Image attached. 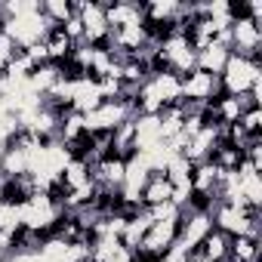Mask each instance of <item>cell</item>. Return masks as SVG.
Wrapping results in <instances>:
<instances>
[{"label":"cell","instance_id":"cell-1","mask_svg":"<svg viewBox=\"0 0 262 262\" xmlns=\"http://www.w3.org/2000/svg\"><path fill=\"white\" fill-rule=\"evenodd\" d=\"M62 219H65V210H62V204L53 194L34 191L31 198L19 201V225H22V231L47 237V234H53L59 228Z\"/></svg>","mask_w":262,"mask_h":262},{"label":"cell","instance_id":"cell-2","mask_svg":"<svg viewBox=\"0 0 262 262\" xmlns=\"http://www.w3.org/2000/svg\"><path fill=\"white\" fill-rule=\"evenodd\" d=\"M256 80H262V62L250 59V56H237V53L228 56V62L219 74L222 96H244L253 90Z\"/></svg>","mask_w":262,"mask_h":262},{"label":"cell","instance_id":"cell-3","mask_svg":"<svg viewBox=\"0 0 262 262\" xmlns=\"http://www.w3.org/2000/svg\"><path fill=\"white\" fill-rule=\"evenodd\" d=\"M210 219H213V228H219L228 237H253V241H259V213L256 210L216 204L210 210Z\"/></svg>","mask_w":262,"mask_h":262},{"label":"cell","instance_id":"cell-4","mask_svg":"<svg viewBox=\"0 0 262 262\" xmlns=\"http://www.w3.org/2000/svg\"><path fill=\"white\" fill-rule=\"evenodd\" d=\"M136 114L133 102H102L99 108H93L90 114H83V133L86 136H99V133H114L120 123H126Z\"/></svg>","mask_w":262,"mask_h":262},{"label":"cell","instance_id":"cell-5","mask_svg":"<svg viewBox=\"0 0 262 262\" xmlns=\"http://www.w3.org/2000/svg\"><path fill=\"white\" fill-rule=\"evenodd\" d=\"M53 28H56V25H50V22L40 16V10L31 13V16H19V19H4V25H0V31H4V34L16 43V50H28V47H34V43H43Z\"/></svg>","mask_w":262,"mask_h":262},{"label":"cell","instance_id":"cell-6","mask_svg":"<svg viewBox=\"0 0 262 262\" xmlns=\"http://www.w3.org/2000/svg\"><path fill=\"white\" fill-rule=\"evenodd\" d=\"M158 53H161V62L167 71L185 77L188 71H194V59H198V50L191 47V40L185 34H164L161 43H158Z\"/></svg>","mask_w":262,"mask_h":262},{"label":"cell","instance_id":"cell-7","mask_svg":"<svg viewBox=\"0 0 262 262\" xmlns=\"http://www.w3.org/2000/svg\"><path fill=\"white\" fill-rule=\"evenodd\" d=\"M74 10H77V19L83 25V43L86 47H108L111 28H108V19H105L102 0H77Z\"/></svg>","mask_w":262,"mask_h":262},{"label":"cell","instance_id":"cell-8","mask_svg":"<svg viewBox=\"0 0 262 262\" xmlns=\"http://www.w3.org/2000/svg\"><path fill=\"white\" fill-rule=\"evenodd\" d=\"M259 47H262V25H256L253 19H247L234 7V19H231V28H228V50L237 53V56L259 59Z\"/></svg>","mask_w":262,"mask_h":262},{"label":"cell","instance_id":"cell-9","mask_svg":"<svg viewBox=\"0 0 262 262\" xmlns=\"http://www.w3.org/2000/svg\"><path fill=\"white\" fill-rule=\"evenodd\" d=\"M213 231V219L207 210H182V219H179V237L173 247H179L185 256L198 253V247L204 244V237Z\"/></svg>","mask_w":262,"mask_h":262},{"label":"cell","instance_id":"cell-10","mask_svg":"<svg viewBox=\"0 0 262 262\" xmlns=\"http://www.w3.org/2000/svg\"><path fill=\"white\" fill-rule=\"evenodd\" d=\"M222 96V83L219 77L213 74H204V71H188L182 77V102L185 105H198V108H207L210 102H216Z\"/></svg>","mask_w":262,"mask_h":262},{"label":"cell","instance_id":"cell-11","mask_svg":"<svg viewBox=\"0 0 262 262\" xmlns=\"http://www.w3.org/2000/svg\"><path fill=\"white\" fill-rule=\"evenodd\" d=\"M102 99V86L96 77H71V96H68V111L74 114H90L93 108H99Z\"/></svg>","mask_w":262,"mask_h":262},{"label":"cell","instance_id":"cell-12","mask_svg":"<svg viewBox=\"0 0 262 262\" xmlns=\"http://www.w3.org/2000/svg\"><path fill=\"white\" fill-rule=\"evenodd\" d=\"M108 28H126V25H145V7L136 0H102Z\"/></svg>","mask_w":262,"mask_h":262},{"label":"cell","instance_id":"cell-13","mask_svg":"<svg viewBox=\"0 0 262 262\" xmlns=\"http://www.w3.org/2000/svg\"><path fill=\"white\" fill-rule=\"evenodd\" d=\"M164 142L158 114H133V155H145Z\"/></svg>","mask_w":262,"mask_h":262},{"label":"cell","instance_id":"cell-14","mask_svg":"<svg viewBox=\"0 0 262 262\" xmlns=\"http://www.w3.org/2000/svg\"><path fill=\"white\" fill-rule=\"evenodd\" d=\"M151 222H155V219H151V213H148L145 207H139L136 213H129V216H126V225H123V231H120V244L136 253V247L142 244V237H145V231L151 228Z\"/></svg>","mask_w":262,"mask_h":262},{"label":"cell","instance_id":"cell-15","mask_svg":"<svg viewBox=\"0 0 262 262\" xmlns=\"http://www.w3.org/2000/svg\"><path fill=\"white\" fill-rule=\"evenodd\" d=\"M228 56H231V50H228V47H222V43H210V47L198 50L194 68H198V71H204V74L219 77V74H222V68H225V62H228Z\"/></svg>","mask_w":262,"mask_h":262},{"label":"cell","instance_id":"cell-16","mask_svg":"<svg viewBox=\"0 0 262 262\" xmlns=\"http://www.w3.org/2000/svg\"><path fill=\"white\" fill-rule=\"evenodd\" d=\"M167 201H173V185H170V179H167L164 173H151V179H148L145 188H142V207L151 210V207H161V204H167Z\"/></svg>","mask_w":262,"mask_h":262},{"label":"cell","instance_id":"cell-17","mask_svg":"<svg viewBox=\"0 0 262 262\" xmlns=\"http://www.w3.org/2000/svg\"><path fill=\"white\" fill-rule=\"evenodd\" d=\"M65 77V71H62V65H53V62H47V65H37L34 71H31V77H28V83H31V90L37 93V96H47L59 80Z\"/></svg>","mask_w":262,"mask_h":262},{"label":"cell","instance_id":"cell-18","mask_svg":"<svg viewBox=\"0 0 262 262\" xmlns=\"http://www.w3.org/2000/svg\"><path fill=\"white\" fill-rule=\"evenodd\" d=\"M93 179V167L83 161V158H71L68 161V167H65V173H62V194L65 191H74V188H80V185H86ZM59 194V198H62Z\"/></svg>","mask_w":262,"mask_h":262},{"label":"cell","instance_id":"cell-19","mask_svg":"<svg viewBox=\"0 0 262 262\" xmlns=\"http://www.w3.org/2000/svg\"><path fill=\"white\" fill-rule=\"evenodd\" d=\"M228 247H231V237L222 234L219 228H213V231L204 237V244L198 247V253H201L204 259H210V262H222V259H228Z\"/></svg>","mask_w":262,"mask_h":262},{"label":"cell","instance_id":"cell-20","mask_svg":"<svg viewBox=\"0 0 262 262\" xmlns=\"http://www.w3.org/2000/svg\"><path fill=\"white\" fill-rule=\"evenodd\" d=\"M74 13V0H40V16L56 28H62Z\"/></svg>","mask_w":262,"mask_h":262},{"label":"cell","instance_id":"cell-21","mask_svg":"<svg viewBox=\"0 0 262 262\" xmlns=\"http://www.w3.org/2000/svg\"><path fill=\"white\" fill-rule=\"evenodd\" d=\"M158 120H161V136H164V142L176 139V136L182 133V123H185V105H170V108H164V111L158 114Z\"/></svg>","mask_w":262,"mask_h":262},{"label":"cell","instance_id":"cell-22","mask_svg":"<svg viewBox=\"0 0 262 262\" xmlns=\"http://www.w3.org/2000/svg\"><path fill=\"white\" fill-rule=\"evenodd\" d=\"M43 47H47V56H50V62H53V65H65V62H68V56H71V50H74V43L62 34V28H53V31L47 34Z\"/></svg>","mask_w":262,"mask_h":262},{"label":"cell","instance_id":"cell-23","mask_svg":"<svg viewBox=\"0 0 262 262\" xmlns=\"http://www.w3.org/2000/svg\"><path fill=\"white\" fill-rule=\"evenodd\" d=\"M22 231L19 225V204L0 198V237H16Z\"/></svg>","mask_w":262,"mask_h":262},{"label":"cell","instance_id":"cell-24","mask_svg":"<svg viewBox=\"0 0 262 262\" xmlns=\"http://www.w3.org/2000/svg\"><path fill=\"white\" fill-rule=\"evenodd\" d=\"M228 259L231 262H259V241H253V237H231Z\"/></svg>","mask_w":262,"mask_h":262},{"label":"cell","instance_id":"cell-25","mask_svg":"<svg viewBox=\"0 0 262 262\" xmlns=\"http://www.w3.org/2000/svg\"><path fill=\"white\" fill-rule=\"evenodd\" d=\"M237 126L247 136H262V108H247L237 120Z\"/></svg>","mask_w":262,"mask_h":262},{"label":"cell","instance_id":"cell-26","mask_svg":"<svg viewBox=\"0 0 262 262\" xmlns=\"http://www.w3.org/2000/svg\"><path fill=\"white\" fill-rule=\"evenodd\" d=\"M19 50H16V43L4 34V31H0V74H4L7 71V65L13 62V56H16Z\"/></svg>","mask_w":262,"mask_h":262},{"label":"cell","instance_id":"cell-27","mask_svg":"<svg viewBox=\"0 0 262 262\" xmlns=\"http://www.w3.org/2000/svg\"><path fill=\"white\" fill-rule=\"evenodd\" d=\"M105 262H136V253L129 250V247H123V244H120V247H117V250L105 259Z\"/></svg>","mask_w":262,"mask_h":262},{"label":"cell","instance_id":"cell-28","mask_svg":"<svg viewBox=\"0 0 262 262\" xmlns=\"http://www.w3.org/2000/svg\"><path fill=\"white\" fill-rule=\"evenodd\" d=\"M222 262H231V259H222Z\"/></svg>","mask_w":262,"mask_h":262}]
</instances>
